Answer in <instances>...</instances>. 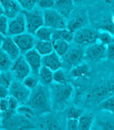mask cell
Returning <instances> with one entry per match:
<instances>
[{"mask_svg":"<svg viewBox=\"0 0 114 130\" xmlns=\"http://www.w3.org/2000/svg\"><path fill=\"white\" fill-rule=\"evenodd\" d=\"M12 38L22 55L34 48L36 39L33 34L25 32L12 36Z\"/></svg>","mask_w":114,"mask_h":130,"instance_id":"cell-12","label":"cell"},{"mask_svg":"<svg viewBox=\"0 0 114 130\" xmlns=\"http://www.w3.org/2000/svg\"><path fill=\"white\" fill-rule=\"evenodd\" d=\"M84 46L75 43L70 45L67 53L62 58L63 66L65 68L70 69L82 63L84 59Z\"/></svg>","mask_w":114,"mask_h":130,"instance_id":"cell-3","label":"cell"},{"mask_svg":"<svg viewBox=\"0 0 114 130\" xmlns=\"http://www.w3.org/2000/svg\"><path fill=\"white\" fill-rule=\"evenodd\" d=\"M42 66L54 72L63 67L62 58L53 51L49 54L42 56Z\"/></svg>","mask_w":114,"mask_h":130,"instance_id":"cell-17","label":"cell"},{"mask_svg":"<svg viewBox=\"0 0 114 130\" xmlns=\"http://www.w3.org/2000/svg\"><path fill=\"white\" fill-rule=\"evenodd\" d=\"M21 11L26 21V32L34 35L37 30L44 25L43 10L35 7L30 11Z\"/></svg>","mask_w":114,"mask_h":130,"instance_id":"cell-4","label":"cell"},{"mask_svg":"<svg viewBox=\"0 0 114 130\" xmlns=\"http://www.w3.org/2000/svg\"><path fill=\"white\" fill-rule=\"evenodd\" d=\"M4 15L8 19L14 18L22 11V8L16 0H0Z\"/></svg>","mask_w":114,"mask_h":130,"instance_id":"cell-15","label":"cell"},{"mask_svg":"<svg viewBox=\"0 0 114 130\" xmlns=\"http://www.w3.org/2000/svg\"><path fill=\"white\" fill-rule=\"evenodd\" d=\"M102 112L95 117L92 129H114V113L102 110Z\"/></svg>","mask_w":114,"mask_h":130,"instance_id":"cell-13","label":"cell"},{"mask_svg":"<svg viewBox=\"0 0 114 130\" xmlns=\"http://www.w3.org/2000/svg\"><path fill=\"white\" fill-rule=\"evenodd\" d=\"M24 85L28 89L32 90L38 86L39 84V81L38 77L34 75L33 74H30L24 78V79L22 81Z\"/></svg>","mask_w":114,"mask_h":130,"instance_id":"cell-30","label":"cell"},{"mask_svg":"<svg viewBox=\"0 0 114 130\" xmlns=\"http://www.w3.org/2000/svg\"><path fill=\"white\" fill-rule=\"evenodd\" d=\"M67 20L66 28L75 33L77 31L89 24L90 18L88 12L84 10L80 11L75 15H71Z\"/></svg>","mask_w":114,"mask_h":130,"instance_id":"cell-10","label":"cell"},{"mask_svg":"<svg viewBox=\"0 0 114 130\" xmlns=\"http://www.w3.org/2000/svg\"><path fill=\"white\" fill-rule=\"evenodd\" d=\"M31 91L25 87L22 82L14 79L8 88L9 95L18 101L20 106L25 105L30 95Z\"/></svg>","mask_w":114,"mask_h":130,"instance_id":"cell-9","label":"cell"},{"mask_svg":"<svg viewBox=\"0 0 114 130\" xmlns=\"http://www.w3.org/2000/svg\"><path fill=\"white\" fill-rule=\"evenodd\" d=\"M44 25L53 30L67 27V20L54 8L43 10Z\"/></svg>","mask_w":114,"mask_h":130,"instance_id":"cell-5","label":"cell"},{"mask_svg":"<svg viewBox=\"0 0 114 130\" xmlns=\"http://www.w3.org/2000/svg\"><path fill=\"white\" fill-rule=\"evenodd\" d=\"M107 58L106 46L99 42L88 45L84 49V59L97 63Z\"/></svg>","mask_w":114,"mask_h":130,"instance_id":"cell-6","label":"cell"},{"mask_svg":"<svg viewBox=\"0 0 114 130\" xmlns=\"http://www.w3.org/2000/svg\"><path fill=\"white\" fill-rule=\"evenodd\" d=\"M34 49L42 56L53 52V46L52 41H42L36 39Z\"/></svg>","mask_w":114,"mask_h":130,"instance_id":"cell-23","label":"cell"},{"mask_svg":"<svg viewBox=\"0 0 114 130\" xmlns=\"http://www.w3.org/2000/svg\"><path fill=\"white\" fill-rule=\"evenodd\" d=\"M97 39L98 31L86 26L74 33L73 42L81 46H87L96 43Z\"/></svg>","mask_w":114,"mask_h":130,"instance_id":"cell-7","label":"cell"},{"mask_svg":"<svg viewBox=\"0 0 114 130\" xmlns=\"http://www.w3.org/2000/svg\"><path fill=\"white\" fill-rule=\"evenodd\" d=\"M1 70H0V73H1Z\"/></svg>","mask_w":114,"mask_h":130,"instance_id":"cell-47","label":"cell"},{"mask_svg":"<svg viewBox=\"0 0 114 130\" xmlns=\"http://www.w3.org/2000/svg\"><path fill=\"white\" fill-rule=\"evenodd\" d=\"M8 95V89L0 85V98L7 97Z\"/></svg>","mask_w":114,"mask_h":130,"instance_id":"cell-42","label":"cell"},{"mask_svg":"<svg viewBox=\"0 0 114 130\" xmlns=\"http://www.w3.org/2000/svg\"><path fill=\"white\" fill-rule=\"evenodd\" d=\"M111 15H112V20L114 22V8H111Z\"/></svg>","mask_w":114,"mask_h":130,"instance_id":"cell-44","label":"cell"},{"mask_svg":"<svg viewBox=\"0 0 114 130\" xmlns=\"http://www.w3.org/2000/svg\"><path fill=\"white\" fill-rule=\"evenodd\" d=\"M26 32V21L21 12L14 18L8 20L7 36H14Z\"/></svg>","mask_w":114,"mask_h":130,"instance_id":"cell-11","label":"cell"},{"mask_svg":"<svg viewBox=\"0 0 114 130\" xmlns=\"http://www.w3.org/2000/svg\"><path fill=\"white\" fill-rule=\"evenodd\" d=\"M83 113V111L80 108L76 107H72L68 110L67 113V118L78 119Z\"/></svg>","mask_w":114,"mask_h":130,"instance_id":"cell-36","label":"cell"},{"mask_svg":"<svg viewBox=\"0 0 114 130\" xmlns=\"http://www.w3.org/2000/svg\"><path fill=\"white\" fill-rule=\"evenodd\" d=\"M98 31V39L97 41L105 46L112 43L114 41V35L112 34L105 30Z\"/></svg>","mask_w":114,"mask_h":130,"instance_id":"cell-28","label":"cell"},{"mask_svg":"<svg viewBox=\"0 0 114 130\" xmlns=\"http://www.w3.org/2000/svg\"><path fill=\"white\" fill-rule=\"evenodd\" d=\"M53 83L56 84H64L68 83L67 77L64 70L61 68L53 72Z\"/></svg>","mask_w":114,"mask_h":130,"instance_id":"cell-31","label":"cell"},{"mask_svg":"<svg viewBox=\"0 0 114 130\" xmlns=\"http://www.w3.org/2000/svg\"><path fill=\"white\" fill-rule=\"evenodd\" d=\"M101 109L114 113V95L105 99L99 103Z\"/></svg>","mask_w":114,"mask_h":130,"instance_id":"cell-32","label":"cell"},{"mask_svg":"<svg viewBox=\"0 0 114 130\" xmlns=\"http://www.w3.org/2000/svg\"><path fill=\"white\" fill-rule=\"evenodd\" d=\"M0 99H1V98H0Z\"/></svg>","mask_w":114,"mask_h":130,"instance_id":"cell-48","label":"cell"},{"mask_svg":"<svg viewBox=\"0 0 114 130\" xmlns=\"http://www.w3.org/2000/svg\"><path fill=\"white\" fill-rule=\"evenodd\" d=\"M96 115L92 112H90L82 114L78 118L79 130L92 129Z\"/></svg>","mask_w":114,"mask_h":130,"instance_id":"cell-21","label":"cell"},{"mask_svg":"<svg viewBox=\"0 0 114 130\" xmlns=\"http://www.w3.org/2000/svg\"><path fill=\"white\" fill-rule=\"evenodd\" d=\"M53 103V109L59 108L66 105L72 100L73 87L69 83L56 84L53 83L49 86Z\"/></svg>","mask_w":114,"mask_h":130,"instance_id":"cell-2","label":"cell"},{"mask_svg":"<svg viewBox=\"0 0 114 130\" xmlns=\"http://www.w3.org/2000/svg\"><path fill=\"white\" fill-rule=\"evenodd\" d=\"M25 105L32 109L36 115L43 116L50 113L53 109L49 86L39 83L31 91L29 98Z\"/></svg>","mask_w":114,"mask_h":130,"instance_id":"cell-1","label":"cell"},{"mask_svg":"<svg viewBox=\"0 0 114 130\" xmlns=\"http://www.w3.org/2000/svg\"><path fill=\"white\" fill-rule=\"evenodd\" d=\"M91 68L86 63L82 61L70 69V75L75 79L86 78L90 75Z\"/></svg>","mask_w":114,"mask_h":130,"instance_id":"cell-19","label":"cell"},{"mask_svg":"<svg viewBox=\"0 0 114 130\" xmlns=\"http://www.w3.org/2000/svg\"><path fill=\"white\" fill-rule=\"evenodd\" d=\"M106 56L108 59L114 61V41L106 46Z\"/></svg>","mask_w":114,"mask_h":130,"instance_id":"cell-39","label":"cell"},{"mask_svg":"<svg viewBox=\"0 0 114 130\" xmlns=\"http://www.w3.org/2000/svg\"><path fill=\"white\" fill-rule=\"evenodd\" d=\"M75 4L73 0H54V8L67 20L73 12Z\"/></svg>","mask_w":114,"mask_h":130,"instance_id":"cell-18","label":"cell"},{"mask_svg":"<svg viewBox=\"0 0 114 130\" xmlns=\"http://www.w3.org/2000/svg\"><path fill=\"white\" fill-rule=\"evenodd\" d=\"M0 121H1V112H0Z\"/></svg>","mask_w":114,"mask_h":130,"instance_id":"cell-46","label":"cell"},{"mask_svg":"<svg viewBox=\"0 0 114 130\" xmlns=\"http://www.w3.org/2000/svg\"><path fill=\"white\" fill-rule=\"evenodd\" d=\"M4 15V11H3L2 7L1 6V5L0 4V16Z\"/></svg>","mask_w":114,"mask_h":130,"instance_id":"cell-45","label":"cell"},{"mask_svg":"<svg viewBox=\"0 0 114 130\" xmlns=\"http://www.w3.org/2000/svg\"><path fill=\"white\" fill-rule=\"evenodd\" d=\"M10 70L12 73L14 79L21 82L27 76L31 74L30 68L24 56L22 54L13 61Z\"/></svg>","mask_w":114,"mask_h":130,"instance_id":"cell-8","label":"cell"},{"mask_svg":"<svg viewBox=\"0 0 114 130\" xmlns=\"http://www.w3.org/2000/svg\"><path fill=\"white\" fill-rule=\"evenodd\" d=\"M65 127L69 130L78 129V120L67 118Z\"/></svg>","mask_w":114,"mask_h":130,"instance_id":"cell-37","label":"cell"},{"mask_svg":"<svg viewBox=\"0 0 114 130\" xmlns=\"http://www.w3.org/2000/svg\"><path fill=\"white\" fill-rule=\"evenodd\" d=\"M20 6L22 10L30 11L36 7L37 0H16Z\"/></svg>","mask_w":114,"mask_h":130,"instance_id":"cell-33","label":"cell"},{"mask_svg":"<svg viewBox=\"0 0 114 130\" xmlns=\"http://www.w3.org/2000/svg\"><path fill=\"white\" fill-rule=\"evenodd\" d=\"M75 5L83 6L86 5H91L94 3L97 2L101 0H73Z\"/></svg>","mask_w":114,"mask_h":130,"instance_id":"cell-41","label":"cell"},{"mask_svg":"<svg viewBox=\"0 0 114 130\" xmlns=\"http://www.w3.org/2000/svg\"><path fill=\"white\" fill-rule=\"evenodd\" d=\"M56 39H61V40H64L70 44L73 42L74 32H72L67 28L54 30L52 41L56 40Z\"/></svg>","mask_w":114,"mask_h":130,"instance_id":"cell-24","label":"cell"},{"mask_svg":"<svg viewBox=\"0 0 114 130\" xmlns=\"http://www.w3.org/2000/svg\"><path fill=\"white\" fill-rule=\"evenodd\" d=\"M5 37V36L3 35L2 34H0V47H1V45L2 44V43H3V41H4V39Z\"/></svg>","mask_w":114,"mask_h":130,"instance_id":"cell-43","label":"cell"},{"mask_svg":"<svg viewBox=\"0 0 114 130\" xmlns=\"http://www.w3.org/2000/svg\"><path fill=\"white\" fill-rule=\"evenodd\" d=\"M52 41L54 51L62 58L69 50L70 44L61 39H56Z\"/></svg>","mask_w":114,"mask_h":130,"instance_id":"cell-26","label":"cell"},{"mask_svg":"<svg viewBox=\"0 0 114 130\" xmlns=\"http://www.w3.org/2000/svg\"><path fill=\"white\" fill-rule=\"evenodd\" d=\"M54 0H37L36 7L42 10L53 8Z\"/></svg>","mask_w":114,"mask_h":130,"instance_id":"cell-34","label":"cell"},{"mask_svg":"<svg viewBox=\"0 0 114 130\" xmlns=\"http://www.w3.org/2000/svg\"><path fill=\"white\" fill-rule=\"evenodd\" d=\"M93 95L95 101L99 103L107 98L113 95L109 82L106 83L99 84L93 90Z\"/></svg>","mask_w":114,"mask_h":130,"instance_id":"cell-20","label":"cell"},{"mask_svg":"<svg viewBox=\"0 0 114 130\" xmlns=\"http://www.w3.org/2000/svg\"><path fill=\"white\" fill-rule=\"evenodd\" d=\"M7 98L9 103V109L13 111H17L19 107L20 106V104L19 103L18 101L11 95H8Z\"/></svg>","mask_w":114,"mask_h":130,"instance_id":"cell-38","label":"cell"},{"mask_svg":"<svg viewBox=\"0 0 114 130\" xmlns=\"http://www.w3.org/2000/svg\"><path fill=\"white\" fill-rule=\"evenodd\" d=\"M23 55L30 68L31 74L38 77L39 70L42 66V56L34 48Z\"/></svg>","mask_w":114,"mask_h":130,"instance_id":"cell-14","label":"cell"},{"mask_svg":"<svg viewBox=\"0 0 114 130\" xmlns=\"http://www.w3.org/2000/svg\"><path fill=\"white\" fill-rule=\"evenodd\" d=\"M9 109V103L7 97L0 99V112H4Z\"/></svg>","mask_w":114,"mask_h":130,"instance_id":"cell-40","label":"cell"},{"mask_svg":"<svg viewBox=\"0 0 114 130\" xmlns=\"http://www.w3.org/2000/svg\"><path fill=\"white\" fill-rule=\"evenodd\" d=\"M8 20L4 15L0 16V34L5 36L7 34Z\"/></svg>","mask_w":114,"mask_h":130,"instance_id":"cell-35","label":"cell"},{"mask_svg":"<svg viewBox=\"0 0 114 130\" xmlns=\"http://www.w3.org/2000/svg\"><path fill=\"white\" fill-rule=\"evenodd\" d=\"M1 48L12 61L16 60L20 55H21L12 36H5Z\"/></svg>","mask_w":114,"mask_h":130,"instance_id":"cell-16","label":"cell"},{"mask_svg":"<svg viewBox=\"0 0 114 130\" xmlns=\"http://www.w3.org/2000/svg\"><path fill=\"white\" fill-rule=\"evenodd\" d=\"M12 62L6 53L0 47V70L1 72L10 70Z\"/></svg>","mask_w":114,"mask_h":130,"instance_id":"cell-27","label":"cell"},{"mask_svg":"<svg viewBox=\"0 0 114 130\" xmlns=\"http://www.w3.org/2000/svg\"><path fill=\"white\" fill-rule=\"evenodd\" d=\"M53 72L48 68L42 66L40 69L38 78L39 83L46 86H50L53 83Z\"/></svg>","mask_w":114,"mask_h":130,"instance_id":"cell-22","label":"cell"},{"mask_svg":"<svg viewBox=\"0 0 114 130\" xmlns=\"http://www.w3.org/2000/svg\"><path fill=\"white\" fill-rule=\"evenodd\" d=\"M53 31V29L43 25L37 30L35 34H34V36L37 40L52 41Z\"/></svg>","mask_w":114,"mask_h":130,"instance_id":"cell-25","label":"cell"},{"mask_svg":"<svg viewBox=\"0 0 114 130\" xmlns=\"http://www.w3.org/2000/svg\"><path fill=\"white\" fill-rule=\"evenodd\" d=\"M14 80V78L10 70L0 73V85L6 88H9L11 83Z\"/></svg>","mask_w":114,"mask_h":130,"instance_id":"cell-29","label":"cell"}]
</instances>
